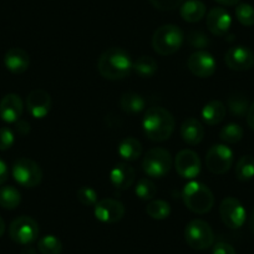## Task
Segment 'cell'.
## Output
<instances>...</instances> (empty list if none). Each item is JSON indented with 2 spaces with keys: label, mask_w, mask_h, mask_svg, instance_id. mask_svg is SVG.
<instances>
[{
  "label": "cell",
  "mask_w": 254,
  "mask_h": 254,
  "mask_svg": "<svg viewBox=\"0 0 254 254\" xmlns=\"http://www.w3.org/2000/svg\"><path fill=\"white\" fill-rule=\"evenodd\" d=\"M132 67L130 54L120 48L107 49L101 54L97 63V69L101 76L112 81L128 76Z\"/></svg>",
  "instance_id": "1"
},
{
  "label": "cell",
  "mask_w": 254,
  "mask_h": 254,
  "mask_svg": "<svg viewBox=\"0 0 254 254\" xmlns=\"http://www.w3.org/2000/svg\"><path fill=\"white\" fill-rule=\"evenodd\" d=\"M145 135L153 142L168 140L175 130V119L172 114L160 106L150 107L142 121Z\"/></svg>",
  "instance_id": "2"
},
{
  "label": "cell",
  "mask_w": 254,
  "mask_h": 254,
  "mask_svg": "<svg viewBox=\"0 0 254 254\" xmlns=\"http://www.w3.org/2000/svg\"><path fill=\"white\" fill-rule=\"evenodd\" d=\"M185 206L190 212L197 214L208 213L214 204L212 190L204 183L198 181H190L185 186L182 192Z\"/></svg>",
  "instance_id": "3"
},
{
  "label": "cell",
  "mask_w": 254,
  "mask_h": 254,
  "mask_svg": "<svg viewBox=\"0 0 254 254\" xmlns=\"http://www.w3.org/2000/svg\"><path fill=\"white\" fill-rule=\"evenodd\" d=\"M183 41H185L183 31L172 24L160 26L152 36L153 50L162 56L172 55L180 50Z\"/></svg>",
  "instance_id": "4"
},
{
  "label": "cell",
  "mask_w": 254,
  "mask_h": 254,
  "mask_svg": "<svg viewBox=\"0 0 254 254\" xmlns=\"http://www.w3.org/2000/svg\"><path fill=\"white\" fill-rule=\"evenodd\" d=\"M185 239L190 248L204 251L213 244L214 233L207 222L202 219H193L186 226Z\"/></svg>",
  "instance_id": "5"
},
{
  "label": "cell",
  "mask_w": 254,
  "mask_h": 254,
  "mask_svg": "<svg viewBox=\"0 0 254 254\" xmlns=\"http://www.w3.org/2000/svg\"><path fill=\"white\" fill-rule=\"evenodd\" d=\"M172 166L171 153L165 148H152L146 153L142 161V168L148 177L162 178L170 172Z\"/></svg>",
  "instance_id": "6"
},
{
  "label": "cell",
  "mask_w": 254,
  "mask_h": 254,
  "mask_svg": "<svg viewBox=\"0 0 254 254\" xmlns=\"http://www.w3.org/2000/svg\"><path fill=\"white\" fill-rule=\"evenodd\" d=\"M13 177L23 187L34 188L43 180V171L35 161L19 158L13 166Z\"/></svg>",
  "instance_id": "7"
},
{
  "label": "cell",
  "mask_w": 254,
  "mask_h": 254,
  "mask_svg": "<svg viewBox=\"0 0 254 254\" xmlns=\"http://www.w3.org/2000/svg\"><path fill=\"white\" fill-rule=\"evenodd\" d=\"M9 236L14 242L28 246L35 242L39 236V226L35 219L28 216L18 217L9 227Z\"/></svg>",
  "instance_id": "8"
},
{
  "label": "cell",
  "mask_w": 254,
  "mask_h": 254,
  "mask_svg": "<svg viewBox=\"0 0 254 254\" xmlns=\"http://www.w3.org/2000/svg\"><path fill=\"white\" fill-rule=\"evenodd\" d=\"M233 165V152L226 145H214L206 155V166L214 175H223Z\"/></svg>",
  "instance_id": "9"
},
{
  "label": "cell",
  "mask_w": 254,
  "mask_h": 254,
  "mask_svg": "<svg viewBox=\"0 0 254 254\" xmlns=\"http://www.w3.org/2000/svg\"><path fill=\"white\" fill-rule=\"evenodd\" d=\"M219 214L223 223L232 229L241 228L247 219L243 204L234 197H227L222 201L219 206Z\"/></svg>",
  "instance_id": "10"
},
{
  "label": "cell",
  "mask_w": 254,
  "mask_h": 254,
  "mask_svg": "<svg viewBox=\"0 0 254 254\" xmlns=\"http://www.w3.org/2000/svg\"><path fill=\"white\" fill-rule=\"evenodd\" d=\"M175 167L181 177L192 180L201 172V160L194 151L182 150L176 156Z\"/></svg>",
  "instance_id": "11"
},
{
  "label": "cell",
  "mask_w": 254,
  "mask_h": 254,
  "mask_svg": "<svg viewBox=\"0 0 254 254\" xmlns=\"http://www.w3.org/2000/svg\"><path fill=\"white\" fill-rule=\"evenodd\" d=\"M187 67L198 77H209L216 72L217 64L213 56L207 51H197L187 60Z\"/></svg>",
  "instance_id": "12"
},
{
  "label": "cell",
  "mask_w": 254,
  "mask_h": 254,
  "mask_svg": "<svg viewBox=\"0 0 254 254\" xmlns=\"http://www.w3.org/2000/svg\"><path fill=\"white\" fill-rule=\"evenodd\" d=\"M95 217L102 223H116L125 216V206L117 199H101L95 204Z\"/></svg>",
  "instance_id": "13"
},
{
  "label": "cell",
  "mask_w": 254,
  "mask_h": 254,
  "mask_svg": "<svg viewBox=\"0 0 254 254\" xmlns=\"http://www.w3.org/2000/svg\"><path fill=\"white\" fill-rule=\"evenodd\" d=\"M227 66L234 71H246L253 67L254 54L247 46H233L224 56Z\"/></svg>",
  "instance_id": "14"
},
{
  "label": "cell",
  "mask_w": 254,
  "mask_h": 254,
  "mask_svg": "<svg viewBox=\"0 0 254 254\" xmlns=\"http://www.w3.org/2000/svg\"><path fill=\"white\" fill-rule=\"evenodd\" d=\"M26 107L34 119H44L51 110V97L45 90H33L26 97Z\"/></svg>",
  "instance_id": "15"
},
{
  "label": "cell",
  "mask_w": 254,
  "mask_h": 254,
  "mask_svg": "<svg viewBox=\"0 0 254 254\" xmlns=\"http://www.w3.org/2000/svg\"><path fill=\"white\" fill-rule=\"evenodd\" d=\"M23 100L16 94H8L0 101V117L4 122L15 124L23 115Z\"/></svg>",
  "instance_id": "16"
},
{
  "label": "cell",
  "mask_w": 254,
  "mask_h": 254,
  "mask_svg": "<svg viewBox=\"0 0 254 254\" xmlns=\"http://www.w3.org/2000/svg\"><path fill=\"white\" fill-rule=\"evenodd\" d=\"M232 25V18L223 8H213L207 15V28L213 35L224 36Z\"/></svg>",
  "instance_id": "17"
},
{
  "label": "cell",
  "mask_w": 254,
  "mask_h": 254,
  "mask_svg": "<svg viewBox=\"0 0 254 254\" xmlns=\"http://www.w3.org/2000/svg\"><path fill=\"white\" fill-rule=\"evenodd\" d=\"M136 178L132 166L126 162H120L110 172V181L117 190H127L133 185Z\"/></svg>",
  "instance_id": "18"
},
{
  "label": "cell",
  "mask_w": 254,
  "mask_h": 254,
  "mask_svg": "<svg viewBox=\"0 0 254 254\" xmlns=\"http://www.w3.org/2000/svg\"><path fill=\"white\" fill-rule=\"evenodd\" d=\"M4 65L10 72L20 75L29 69L30 58L25 50L20 48H13L6 51L4 56Z\"/></svg>",
  "instance_id": "19"
},
{
  "label": "cell",
  "mask_w": 254,
  "mask_h": 254,
  "mask_svg": "<svg viewBox=\"0 0 254 254\" xmlns=\"http://www.w3.org/2000/svg\"><path fill=\"white\" fill-rule=\"evenodd\" d=\"M181 137L187 145L196 146L202 142L204 137V127L199 120L188 117L181 126Z\"/></svg>",
  "instance_id": "20"
},
{
  "label": "cell",
  "mask_w": 254,
  "mask_h": 254,
  "mask_svg": "<svg viewBox=\"0 0 254 254\" xmlns=\"http://www.w3.org/2000/svg\"><path fill=\"white\" fill-rule=\"evenodd\" d=\"M206 15V5L201 0H187L181 6V16L187 23H198Z\"/></svg>",
  "instance_id": "21"
},
{
  "label": "cell",
  "mask_w": 254,
  "mask_h": 254,
  "mask_svg": "<svg viewBox=\"0 0 254 254\" xmlns=\"http://www.w3.org/2000/svg\"><path fill=\"white\" fill-rule=\"evenodd\" d=\"M226 111L227 110L223 102L213 100V101L204 105L203 110H202V119L207 125L214 126V125H218L219 122L223 121Z\"/></svg>",
  "instance_id": "22"
},
{
  "label": "cell",
  "mask_w": 254,
  "mask_h": 254,
  "mask_svg": "<svg viewBox=\"0 0 254 254\" xmlns=\"http://www.w3.org/2000/svg\"><path fill=\"white\" fill-rule=\"evenodd\" d=\"M119 155L127 162L137 161L142 155V145L133 137L125 138L119 145Z\"/></svg>",
  "instance_id": "23"
},
{
  "label": "cell",
  "mask_w": 254,
  "mask_h": 254,
  "mask_svg": "<svg viewBox=\"0 0 254 254\" xmlns=\"http://www.w3.org/2000/svg\"><path fill=\"white\" fill-rule=\"evenodd\" d=\"M121 109L127 114H138L146 106V101L141 95L135 92H126L120 99Z\"/></svg>",
  "instance_id": "24"
},
{
  "label": "cell",
  "mask_w": 254,
  "mask_h": 254,
  "mask_svg": "<svg viewBox=\"0 0 254 254\" xmlns=\"http://www.w3.org/2000/svg\"><path fill=\"white\" fill-rule=\"evenodd\" d=\"M21 202V194L13 186L0 188V207L4 209H15Z\"/></svg>",
  "instance_id": "25"
},
{
  "label": "cell",
  "mask_w": 254,
  "mask_h": 254,
  "mask_svg": "<svg viewBox=\"0 0 254 254\" xmlns=\"http://www.w3.org/2000/svg\"><path fill=\"white\" fill-rule=\"evenodd\" d=\"M133 70L136 74L141 77H152L157 72L158 65L157 61L152 56H140L137 60L133 63Z\"/></svg>",
  "instance_id": "26"
},
{
  "label": "cell",
  "mask_w": 254,
  "mask_h": 254,
  "mask_svg": "<svg viewBox=\"0 0 254 254\" xmlns=\"http://www.w3.org/2000/svg\"><path fill=\"white\" fill-rule=\"evenodd\" d=\"M236 176L239 181H251L254 177V157L246 155L239 158L236 166Z\"/></svg>",
  "instance_id": "27"
},
{
  "label": "cell",
  "mask_w": 254,
  "mask_h": 254,
  "mask_svg": "<svg viewBox=\"0 0 254 254\" xmlns=\"http://www.w3.org/2000/svg\"><path fill=\"white\" fill-rule=\"evenodd\" d=\"M251 107L248 99L242 94H233L228 99V109L233 116L244 117Z\"/></svg>",
  "instance_id": "28"
},
{
  "label": "cell",
  "mask_w": 254,
  "mask_h": 254,
  "mask_svg": "<svg viewBox=\"0 0 254 254\" xmlns=\"http://www.w3.org/2000/svg\"><path fill=\"white\" fill-rule=\"evenodd\" d=\"M146 212L152 219L162 221V219H166L171 214V207L166 201L155 199V201H151L147 204Z\"/></svg>",
  "instance_id": "29"
},
{
  "label": "cell",
  "mask_w": 254,
  "mask_h": 254,
  "mask_svg": "<svg viewBox=\"0 0 254 254\" xmlns=\"http://www.w3.org/2000/svg\"><path fill=\"white\" fill-rule=\"evenodd\" d=\"M38 249L41 254H60L63 252V243L55 236H44L39 239Z\"/></svg>",
  "instance_id": "30"
},
{
  "label": "cell",
  "mask_w": 254,
  "mask_h": 254,
  "mask_svg": "<svg viewBox=\"0 0 254 254\" xmlns=\"http://www.w3.org/2000/svg\"><path fill=\"white\" fill-rule=\"evenodd\" d=\"M135 193L142 201H151L157 194V187L148 178H141L135 187Z\"/></svg>",
  "instance_id": "31"
},
{
  "label": "cell",
  "mask_w": 254,
  "mask_h": 254,
  "mask_svg": "<svg viewBox=\"0 0 254 254\" xmlns=\"http://www.w3.org/2000/svg\"><path fill=\"white\" fill-rule=\"evenodd\" d=\"M219 138L223 142L233 145V143L239 142L243 138V128L237 124L226 125L219 132Z\"/></svg>",
  "instance_id": "32"
},
{
  "label": "cell",
  "mask_w": 254,
  "mask_h": 254,
  "mask_svg": "<svg viewBox=\"0 0 254 254\" xmlns=\"http://www.w3.org/2000/svg\"><path fill=\"white\" fill-rule=\"evenodd\" d=\"M236 16L244 26L254 25V8L247 3H241L236 8Z\"/></svg>",
  "instance_id": "33"
},
{
  "label": "cell",
  "mask_w": 254,
  "mask_h": 254,
  "mask_svg": "<svg viewBox=\"0 0 254 254\" xmlns=\"http://www.w3.org/2000/svg\"><path fill=\"white\" fill-rule=\"evenodd\" d=\"M77 199L81 204L86 207L95 206L97 203V192L90 186H82L77 190Z\"/></svg>",
  "instance_id": "34"
},
{
  "label": "cell",
  "mask_w": 254,
  "mask_h": 254,
  "mask_svg": "<svg viewBox=\"0 0 254 254\" xmlns=\"http://www.w3.org/2000/svg\"><path fill=\"white\" fill-rule=\"evenodd\" d=\"M14 137L13 131L9 127H1L0 128V151H8L14 145Z\"/></svg>",
  "instance_id": "35"
},
{
  "label": "cell",
  "mask_w": 254,
  "mask_h": 254,
  "mask_svg": "<svg viewBox=\"0 0 254 254\" xmlns=\"http://www.w3.org/2000/svg\"><path fill=\"white\" fill-rule=\"evenodd\" d=\"M188 43L192 48L194 49H202L206 48L209 44V39L204 35L202 31H192L188 35Z\"/></svg>",
  "instance_id": "36"
},
{
  "label": "cell",
  "mask_w": 254,
  "mask_h": 254,
  "mask_svg": "<svg viewBox=\"0 0 254 254\" xmlns=\"http://www.w3.org/2000/svg\"><path fill=\"white\" fill-rule=\"evenodd\" d=\"M150 3L158 10L170 11L177 9L183 3V0H150Z\"/></svg>",
  "instance_id": "37"
},
{
  "label": "cell",
  "mask_w": 254,
  "mask_h": 254,
  "mask_svg": "<svg viewBox=\"0 0 254 254\" xmlns=\"http://www.w3.org/2000/svg\"><path fill=\"white\" fill-rule=\"evenodd\" d=\"M212 254H237V253L231 244L226 243V242H219V243L214 244Z\"/></svg>",
  "instance_id": "38"
},
{
  "label": "cell",
  "mask_w": 254,
  "mask_h": 254,
  "mask_svg": "<svg viewBox=\"0 0 254 254\" xmlns=\"http://www.w3.org/2000/svg\"><path fill=\"white\" fill-rule=\"evenodd\" d=\"M15 124H16V131H18V133H20L21 136H25L30 132V125H29V122L24 121V120H19V121H16Z\"/></svg>",
  "instance_id": "39"
},
{
  "label": "cell",
  "mask_w": 254,
  "mask_h": 254,
  "mask_svg": "<svg viewBox=\"0 0 254 254\" xmlns=\"http://www.w3.org/2000/svg\"><path fill=\"white\" fill-rule=\"evenodd\" d=\"M8 176H9L8 166H6V163L0 158V186L6 182Z\"/></svg>",
  "instance_id": "40"
},
{
  "label": "cell",
  "mask_w": 254,
  "mask_h": 254,
  "mask_svg": "<svg viewBox=\"0 0 254 254\" xmlns=\"http://www.w3.org/2000/svg\"><path fill=\"white\" fill-rule=\"evenodd\" d=\"M247 122H248L249 127L254 131V102L251 105L248 110V114H247Z\"/></svg>",
  "instance_id": "41"
},
{
  "label": "cell",
  "mask_w": 254,
  "mask_h": 254,
  "mask_svg": "<svg viewBox=\"0 0 254 254\" xmlns=\"http://www.w3.org/2000/svg\"><path fill=\"white\" fill-rule=\"evenodd\" d=\"M214 1H217V3L224 6H233L237 5L241 0H214Z\"/></svg>",
  "instance_id": "42"
},
{
  "label": "cell",
  "mask_w": 254,
  "mask_h": 254,
  "mask_svg": "<svg viewBox=\"0 0 254 254\" xmlns=\"http://www.w3.org/2000/svg\"><path fill=\"white\" fill-rule=\"evenodd\" d=\"M20 254H38V252H36V249L33 248V247H25V248H23Z\"/></svg>",
  "instance_id": "43"
},
{
  "label": "cell",
  "mask_w": 254,
  "mask_h": 254,
  "mask_svg": "<svg viewBox=\"0 0 254 254\" xmlns=\"http://www.w3.org/2000/svg\"><path fill=\"white\" fill-rule=\"evenodd\" d=\"M4 232H5V222H4V219L0 217V237L3 236Z\"/></svg>",
  "instance_id": "44"
},
{
  "label": "cell",
  "mask_w": 254,
  "mask_h": 254,
  "mask_svg": "<svg viewBox=\"0 0 254 254\" xmlns=\"http://www.w3.org/2000/svg\"><path fill=\"white\" fill-rule=\"evenodd\" d=\"M249 229H251L254 234V211L252 212V216L251 218H249Z\"/></svg>",
  "instance_id": "45"
}]
</instances>
